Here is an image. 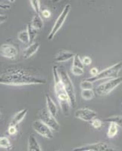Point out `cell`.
<instances>
[{"mask_svg":"<svg viewBox=\"0 0 122 151\" xmlns=\"http://www.w3.org/2000/svg\"><path fill=\"white\" fill-rule=\"evenodd\" d=\"M46 80L36 76L29 70L21 67H9L0 74V84L8 86L45 85Z\"/></svg>","mask_w":122,"mask_h":151,"instance_id":"6da1fadb","label":"cell"},{"mask_svg":"<svg viewBox=\"0 0 122 151\" xmlns=\"http://www.w3.org/2000/svg\"><path fill=\"white\" fill-rule=\"evenodd\" d=\"M52 73L54 76V88H55V95H56L57 100L59 101L60 108L62 110V113L65 116L69 115V110H70V104L69 101V98L66 92L65 88H64L61 78L59 76V72H58V67L56 66L52 67Z\"/></svg>","mask_w":122,"mask_h":151,"instance_id":"7a4b0ae2","label":"cell"},{"mask_svg":"<svg viewBox=\"0 0 122 151\" xmlns=\"http://www.w3.org/2000/svg\"><path fill=\"white\" fill-rule=\"evenodd\" d=\"M58 72H59V76L61 78L64 88H65V89L68 94V96L69 98L70 106L75 107L76 105H77V98H76L75 91H74V87L72 81L70 79L67 71L64 68L58 70Z\"/></svg>","mask_w":122,"mask_h":151,"instance_id":"3957f363","label":"cell"},{"mask_svg":"<svg viewBox=\"0 0 122 151\" xmlns=\"http://www.w3.org/2000/svg\"><path fill=\"white\" fill-rule=\"evenodd\" d=\"M121 69L122 61H120L118 64L101 71L95 76H91V77L88 78L86 80L90 82V83H93V82H96L97 80L107 79V78H116L118 77V75L119 72H120Z\"/></svg>","mask_w":122,"mask_h":151,"instance_id":"277c9868","label":"cell"},{"mask_svg":"<svg viewBox=\"0 0 122 151\" xmlns=\"http://www.w3.org/2000/svg\"><path fill=\"white\" fill-rule=\"evenodd\" d=\"M121 83L122 76L114 78L111 80L107 81L105 83L99 85L96 88V93L99 96H105V95L109 94V92L115 89V88L118 86Z\"/></svg>","mask_w":122,"mask_h":151,"instance_id":"5b68a950","label":"cell"},{"mask_svg":"<svg viewBox=\"0 0 122 151\" xmlns=\"http://www.w3.org/2000/svg\"><path fill=\"white\" fill-rule=\"evenodd\" d=\"M70 4H67V5L65 6L63 11L62 12V13L60 14V15L58 17V18L56 19L55 24L53 25V27L52 28L50 33H49L48 36H47V39L49 40H51L53 39L54 36H55L58 31L61 29V27H62V25L64 24L66 18H67L69 12H70Z\"/></svg>","mask_w":122,"mask_h":151,"instance_id":"8992f818","label":"cell"},{"mask_svg":"<svg viewBox=\"0 0 122 151\" xmlns=\"http://www.w3.org/2000/svg\"><path fill=\"white\" fill-rule=\"evenodd\" d=\"M72 151H119L113 146L104 142H98L96 144H88L80 147L73 150Z\"/></svg>","mask_w":122,"mask_h":151,"instance_id":"52a82bcc","label":"cell"},{"mask_svg":"<svg viewBox=\"0 0 122 151\" xmlns=\"http://www.w3.org/2000/svg\"><path fill=\"white\" fill-rule=\"evenodd\" d=\"M39 120L41 121L44 124L49 126L52 131L59 132L60 129V125L55 117L52 116L48 112L46 109H43L39 114Z\"/></svg>","mask_w":122,"mask_h":151,"instance_id":"ba28073f","label":"cell"},{"mask_svg":"<svg viewBox=\"0 0 122 151\" xmlns=\"http://www.w3.org/2000/svg\"><path fill=\"white\" fill-rule=\"evenodd\" d=\"M33 129L36 133H38L43 137H46L48 139L53 138V133H52V129L39 119L35 120L33 122Z\"/></svg>","mask_w":122,"mask_h":151,"instance_id":"9c48e42d","label":"cell"},{"mask_svg":"<svg viewBox=\"0 0 122 151\" xmlns=\"http://www.w3.org/2000/svg\"><path fill=\"white\" fill-rule=\"evenodd\" d=\"M76 118L82 119L86 122H91L97 116V113L88 108H81L78 110L74 114Z\"/></svg>","mask_w":122,"mask_h":151,"instance_id":"30bf717a","label":"cell"},{"mask_svg":"<svg viewBox=\"0 0 122 151\" xmlns=\"http://www.w3.org/2000/svg\"><path fill=\"white\" fill-rule=\"evenodd\" d=\"M0 55L9 59H15L17 55V49L12 45L2 44L0 47Z\"/></svg>","mask_w":122,"mask_h":151,"instance_id":"8fae6325","label":"cell"},{"mask_svg":"<svg viewBox=\"0 0 122 151\" xmlns=\"http://www.w3.org/2000/svg\"><path fill=\"white\" fill-rule=\"evenodd\" d=\"M46 110L51 115L53 116L55 118L58 113V109H57L55 102L48 94H46Z\"/></svg>","mask_w":122,"mask_h":151,"instance_id":"7c38bea8","label":"cell"},{"mask_svg":"<svg viewBox=\"0 0 122 151\" xmlns=\"http://www.w3.org/2000/svg\"><path fill=\"white\" fill-rule=\"evenodd\" d=\"M39 48H40V43L33 42L30 44L26 49H24V53H23L24 58L28 59L30 58L31 56H33L37 52Z\"/></svg>","mask_w":122,"mask_h":151,"instance_id":"4fadbf2b","label":"cell"},{"mask_svg":"<svg viewBox=\"0 0 122 151\" xmlns=\"http://www.w3.org/2000/svg\"><path fill=\"white\" fill-rule=\"evenodd\" d=\"M27 113H28V109H23L21 111L17 112L15 115L13 116V118H12L10 125L17 126V125L24 119L25 116L27 115Z\"/></svg>","mask_w":122,"mask_h":151,"instance_id":"5bb4252c","label":"cell"},{"mask_svg":"<svg viewBox=\"0 0 122 151\" xmlns=\"http://www.w3.org/2000/svg\"><path fill=\"white\" fill-rule=\"evenodd\" d=\"M74 55L71 52H68V51H61L59 52V53L56 55V57L55 58V61L59 62H65L68 60L69 59L74 58Z\"/></svg>","mask_w":122,"mask_h":151,"instance_id":"9a60e30c","label":"cell"},{"mask_svg":"<svg viewBox=\"0 0 122 151\" xmlns=\"http://www.w3.org/2000/svg\"><path fill=\"white\" fill-rule=\"evenodd\" d=\"M28 151H42L38 141L33 134H30L28 138Z\"/></svg>","mask_w":122,"mask_h":151,"instance_id":"2e32d148","label":"cell"},{"mask_svg":"<svg viewBox=\"0 0 122 151\" xmlns=\"http://www.w3.org/2000/svg\"><path fill=\"white\" fill-rule=\"evenodd\" d=\"M30 25L36 30L42 29L43 27V20L41 16L37 14H35L31 21Z\"/></svg>","mask_w":122,"mask_h":151,"instance_id":"e0dca14e","label":"cell"},{"mask_svg":"<svg viewBox=\"0 0 122 151\" xmlns=\"http://www.w3.org/2000/svg\"><path fill=\"white\" fill-rule=\"evenodd\" d=\"M0 148L10 150L12 148V144L10 140L6 137H0Z\"/></svg>","mask_w":122,"mask_h":151,"instance_id":"ac0fdd59","label":"cell"},{"mask_svg":"<svg viewBox=\"0 0 122 151\" xmlns=\"http://www.w3.org/2000/svg\"><path fill=\"white\" fill-rule=\"evenodd\" d=\"M104 122H109V123H114L115 125L122 127V116H114L108 117L104 119Z\"/></svg>","mask_w":122,"mask_h":151,"instance_id":"d6986e66","label":"cell"},{"mask_svg":"<svg viewBox=\"0 0 122 151\" xmlns=\"http://www.w3.org/2000/svg\"><path fill=\"white\" fill-rule=\"evenodd\" d=\"M17 38L18 40L23 42L24 44H29L30 43V39H29V35H28V30L24 29V30L21 31L20 33L17 35Z\"/></svg>","mask_w":122,"mask_h":151,"instance_id":"ffe728a7","label":"cell"},{"mask_svg":"<svg viewBox=\"0 0 122 151\" xmlns=\"http://www.w3.org/2000/svg\"><path fill=\"white\" fill-rule=\"evenodd\" d=\"M27 30H28V35H29V39H30V43L33 42V40H35V38L36 37L38 34V30H36V29L31 26L30 24H28V28H27Z\"/></svg>","mask_w":122,"mask_h":151,"instance_id":"44dd1931","label":"cell"},{"mask_svg":"<svg viewBox=\"0 0 122 151\" xmlns=\"http://www.w3.org/2000/svg\"><path fill=\"white\" fill-rule=\"evenodd\" d=\"M118 133V126L115 124L114 123H110L109 125V127H108V132H107V136L108 137H115Z\"/></svg>","mask_w":122,"mask_h":151,"instance_id":"7402d4cb","label":"cell"},{"mask_svg":"<svg viewBox=\"0 0 122 151\" xmlns=\"http://www.w3.org/2000/svg\"><path fill=\"white\" fill-rule=\"evenodd\" d=\"M81 96L84 100H91L94 96V93L93 90H82Z\"/></svg>","mask_w":122,"mask_h":151,"instance_id":"603a6c76","label":"cell"},{"mask_svg":"<svg viewBox=\"0 0 122 151\" xmlns=\"http://www.w3.org/2000/svg\"><path fill=\"white\" fill-rule=\"evenodd\" d=\"M72 66L80 67V68H81V69H84V65L83 64L82 60H81V59L80 58L79 55H75L74 56V58H73V65Z\"/></svg>","mask_w":122,"mask_h":151,"instance_id":"cb8c5ba5","label":"cell"},{"mask_svg":"<svg viewBox=\"0 0 122 151\" xmlns=\"http://www.w3.org/2000/svg\"><path fill=\"white\" fill-rule=\"evenodd\" d=\"M80 86H81L82 90H92L93 88V83H90V82L87 81L86 79V80L82 81Z\"/></svg>","mask_w":122,"mask_h":151,"instance_id":"d4e9b609","label":"cell"},{"mask_svg":"<svg viewBox=\"0 0 122 151\" xmlns=\"http://www.w3.org/2000/svg\"><path fill=\"white\" fill-rule=\"evenodd\" d=\"M31 6L33 9L34 12H36V14H39L40 12V2L39 0H31L30 1Z\"/></svg>","mask_w":122,"mask_h":151,"instance_id":"484cf974","label":"cell"},{"mask_svg":"<svg viewBox=\"0 0 122 151\" xmlns=\"http://www.w3.org/2000/svg\"><path fill=\"white\" fill-rule=\"evenodd\" d=\"M71 73L75 76H81L84 74V69L72 66L71 67Z\"/></svg>","mask_w":122,"mask_h":151,"instance_id":"4316f807","label":"cell"},{"mask_svg":"<svg viewBox=\"0 0 122 151\" xmlns=\"http://www.w3.org/2000/svg\"><path fill=\"white\" fill-rule=\"evenodd\" d=\"M91 123L92 125H93V127L95 128V129H99L102 126V121L100 119H93L91 121Z\"/></svg>","mask_w":122,"mask_h":151,"instance_id":"83f0119b","label":"cell"},{"mask_svg":"<svg viewBox=\"0 0 122 151\" xmlns=\"http://www.w3.org/2000/svg\"><path fill=\"white\" fill-rule=\"evenodd\" d=\"M8 132L10 135H15L17 134V126H14V125H9V129H8Z\"/></svg>","mask_w":122,"mask_h":151,"instance_id":"f1b7e54d","label":"cell"},{"mask_svg":"<svg viewBox=\"0 0 122 151\" xmlns=\"http://www.w3.org/2000/svg\"><path fill=\"white\" fill-rule=\"evenodd\" d=\"M82 60V63L84 65H89V64L92 63L91 58H90L88 56L84 57L83 60Z\"/></svg>","mask_w":122,"mask_h":151,"instance_id":"f546056e","label":"cell"},{"mask_svg":"<svg viewBox=\"0 0 122 151\" xmlns=\"http://www.w3.org/2000/svg\"><path fill=\"white\" fill-rule=\"evenodd\" d=\"M41 14L43 17H45V18H49V17L51 16V12H50L49 10L45 9V10L42 11Z\"/></svg>","mask_w":122,"mask_h":151,"instance_id":"4dcf8cb0","label":"cell"},{"mask_svg":"<svg viewBox=\"0 0 122 151\" xmlns=\"http://www.w3.org/2000/svg\"><path fill=\"white\" fill-rule=\"evenodd\" d=\"M89 73H90V74L92 75V76H96L99 73V70L97 68L93 67V68H92L91 70H89Z\"/></svg>","mask_w":122,"mask_h":151,"instance_id":"1f68e13d","label":"cell"},{"mask_svg":"<svg viewBox=\"0 0 122 151\" xmlns=\"http://www.w3.org/2000/svg\"><path fill=\"white\" fill-rule=\"evenodd\" d=\"M11 6L9 4H5V3H2V2H0V9H10Z\"/></svg>","mask_w":122,"mask_h":151,"instance_id":"d6a6232c","label":"cell"},{"mask_svg":"<svg viewBox=\"0 0 122 151\" xmlns=\"http://www.w3.org/2000/svg\"><path fill=\"white\" fill-rule=\"evenodd\" d=\"M8 19V17L6 15H4V14H0V24L4 23L5 21H6V20Z\"/></svg>","mask_w":122,"mask_h":151,"instance_id":"836d02e7","label":"cell"},{"mask_svg":"<svg viewBox=\"0 0 122 151\" xmlns=\"http://www.w3.org/2000/svg\"><path fill=\"white\" fill-rule=\"evenodd\" d=\"M1 117H2V115H1V113H0V119H1Z\"/></svg>","mask_w":122,"mask_h":151,"instance_id":"e575fe53","label":"cell"},{"mask_svg":"<svg viewBox=\"0 0 122 151\" xmlns=\"http://www.w3.org/2000/svg\"><path fill=\"white\" fill-rule=\"evenodd\" d=\"M0 137H2V134L1 133H0Z\"/></svg>","mask_w":122,"mask_h":151,"instance_id":"d590c367","label":"cell"},{"mask_svg":"<svg viewBox=\"0 0 122 151\" xmlns=\"http://www.w3.org/2000/svg\"><path fill=\"white\" fill-rule=\"evenodd\" d=\"M57 151H62V150H57Z\"/></svg>","mask_w":122,"mask_h":151,"instance_id":"8d00e7d4","label":"cell"}]
</instances>
